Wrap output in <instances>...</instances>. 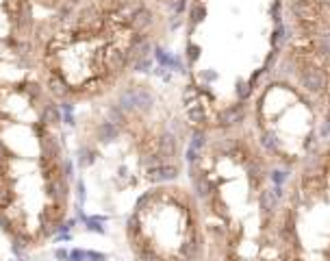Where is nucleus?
Wrapping results in <instances>:
<instances>
[{
  "instance_id": "f257e3e1",
  "label": "nucleus",
  "mask_w": 330,
  "mask_h": 261,
  "mask_svg": "<svg viewBox=\"0 0 330 261\" xmlns=\"http://www.w3.org/2000/svg\"><path fill=\"white\" fill-rule=\"evenodd\" d=\"M61 111L33 57L0 63V229L20 248L65 229L74 174Z\"/></svg>"
},
{
  "instance_id": "f03ea898",
  "label": "nucleus",
  "mask_w": 330,
  "mask_h": 261,
  "mask_svg": "<svg viewBox=\"0 0 330 261\" xmlns=\"http://www.w3.org/2000/svg\"><path fill=\"white\" fill-rule=\"evenodd\" d=\"M170 22L152 0H85L39 17L35 68L63 109L103 100L150 65Z\"/></svg>"
},
{
  "instance_id": "7ed1b4c3",
  "label": "nucleus",
  "mask_w": 330,
  "mask_h": 261,
  "mask_svg": "<svg viewBox=\"0 0 330 261\" xmlns=\"http://www.w3.org/2000/svg\"><path fill=\"white\" fill-rule=\"evenodd\" d=\"M37 22L31 0H0V63L33 57Z\"/></svg>"
},
{
  "instance_id": "20e7f679",
  "label": "nucleus",
  "mask_w": 330,
  "mask_h": 261,
  "mask_svg": "<svg viewBox=\"0 0 330 261\" xmlns=\"http://www.w3.org/2000/svg\"><path fill=\"white\" fill-rule=\"evenodd\" d=\"M31 2L41 17V15H52V13H59V11L72 9L76 4L85 2V0H31Z\"/></svg>"
},
{
  "instance_id": "39448f33",
  "label": "nucleus",
  "mask_w": 330,
  "mask_h": 261,
  "mask_svg": "<svg viewBox=\"0 0 330 261\" xmlns=\"http://www.w3.org/2000/svg\"><path fill=\"white\" fill-rule=\"evenodd\" d=\"M157 2L161 9H165V13L170 15V20H178L181 15H185V11L189 9V2L191 0H152Z\"/></svg>"
}]
</instances>
